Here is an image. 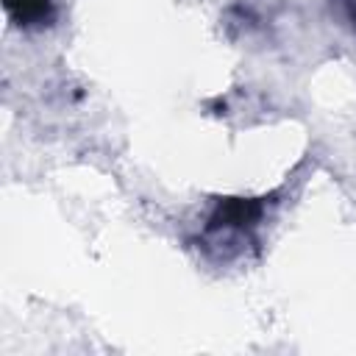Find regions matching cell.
Returning a JSON list of instances; mask_svg holds the SVG:
<instances>
[{
	"label": "cell",
	"mask_w": 356,
	"mask_h": 356,
	"mask_svg": "<svg viewBox=\"0 0 356 356\" xmlns=\"http://www.w3.org/2000/svg\"><path fill=\"white\" fill-rule=\"evenodd\" d=\"M267 197H222L203 225V248L220 259L239 256L264 217Z\"/></svg>",
	"instance_id": "6da1fadb"
},
{
	"label": "cell",
	"mask_w": 356,
	"mask_h": 356,
	"mask_svg": "<svg viewBox=\"0 0 356 356\" xmlns=\"http://www.w3.org/2000/svg\"><path fill=\"white\" fill-rule=\"evenodd\" d=\"M3 8L19 28H44L56 19L53 0H3Z\"/></svg>",
	"instance_id": "7a4b0ae2"
},
{
	"label": "cell",
	"mask_w": 356,
	"mask_h": 356,
	"mask_svg": "<svg viewBox=\"0 0 356 356\" xmlns=\"http://www.w3.org/2000/svg\"><path fill=\"white\" fill-rule=\"evenodd\" d=\"M334 3H337L339 14L345 17L348 28H350V31H353V36H356V0H334Z\"/></svg>",
	"instance_id": "3957f363"
}]
</instances>
